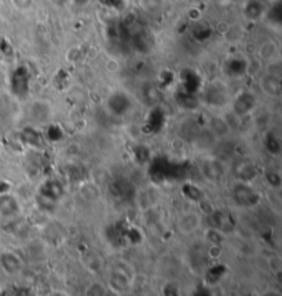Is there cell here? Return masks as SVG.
<instances>
[{
  "label": "cell",
  "mask_w": 282,
  "mask_h": 296,
  "mask_svg": "<svg viewBox=\"0 0 282 296\" xmlns=\"http://www.w3.org/2000/svg\"><path fill=\"white\" fill-rule=\"evenodd\" d=\"M256 106V98L252 92L242 91L237 95V98L232 101V112L238 118H245L252 112Z\"/></svg>",
  "instance_id": "1"
},
{
  "label": "cell",
  "mask_w": 282,
  "mask_h": 296,
  "mask_svg": "<svg viewBox=\"0 0 282 296\" xmlns=\"http://www.w3.org/2000/svg\"><path fill=\"white\" fill-rule=\"evenodd\" d=\"M201 226V216L194 211L183 212L176 222L178 230L184 236H190L196 233Z\"/></svg>",
  "instance_id": "2"
},
{
  "label": "cell",
  "mask_w": 282,
  "mask_h": 296,
  "mask_svg": "<svg viewBox=\"0 0 282 296\" xmlns=\"http://www.w3.org/2000/svg\"><path fill=\"white\" fill-rule=\"evenodd\" d=\"M21 268V259L17 254L12 251H4L0 254V270L6 274H16Z\"/></svg>",
  "instance_id": "3"
},
{
  "label": "cell",
  "mask_w": 282,
  "mask_h": 296,
  "mask_svg": "<svg viewBox=\"0 0 282 296\" xmlns=\"http://www.w3.org/2000/svg\"><path fill=\"white\" fill-rule=\"evenodd\" d=\"M266 14V8L260 0H248L244 6V17L248 21H258Z\"/></svg>",
  "instance_id": "4"
},
{
  "label": "cell",
  "mask_w": 282,
  "mask_h": 296,
  "mask_svg": "<svg viewBox=\"0 0 282 296\" xmlns=\"http://www.w3.org/2000/svg\"><path fill=\"white\" fill-rule=\"evenodd\" d=\"M12 3L20 10H28L34 4V0H12Z\"/></svg>",
  "instance_id": "5"
},
{
  "label": "cell",
  "mask_w": 282,
  "mask_h": 296,
  "mask_svg": "<svg viewBox=\"0 0 282 296\" xmlns=\"http://www.w3.org/2000/svg\"><path fill=\"white\" fill-rule=\"evenodd\" d=\"M212 2H215V3H223V2H226V0H212Z\"/></svg>",
  "instance_id": "6"
}]
</instances>
